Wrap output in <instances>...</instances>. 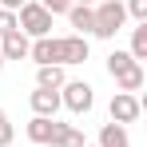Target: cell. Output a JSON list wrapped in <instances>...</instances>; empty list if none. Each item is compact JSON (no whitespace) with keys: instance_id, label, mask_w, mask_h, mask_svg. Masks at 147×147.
I'll list each match as a JSON object with an SVG mask.
<instances>
[{"instance_id":"obj_1","label":"cell","mask_w":147,"mask_h":147,"mask_svg":"<svg viewBox=\"0 0 147 147\" xmlns=\"http://www.w3.org/2000/svg\"><path fill=\"white\" fill-rule=\"evenodd\" d=\"M92 20H96L92 36H99V40H115V32H123V24H127L123 0H99V4H92Z\"/></svg>"},{"instance_id":"obj_2","label":"cell","mask_w":147,"mask_h":147,"mask_svg":"<svg viewBox=\"0 0 147 147\" xmlns=\"http://www.w3.org/2000/svg\"><path fill=\"white\" fill-rule=\"evenodd\" d=\"M52 12H44L36 0H24L20 8H16V28L24 32L28 40H40V36H52Z\"/></svg>"},{"instance_id":"obj_3","label":"cell","mask_w":147,"mask_h":147,"mask_svg":"<svg viewBox=\"0 0 147 147\" xmlns=\"http://www.w3.org/2000/svg\"><path fill=\"white\" fill-rule=\"evenodd\" d=\"M60 107H68L72 115H88L96 107V88L88 80H68L60 88Z\"/></svg>"},{"instance_id":"obj_4","label":"cell","mask_w":147,"mask_h":147,"mask_svg":"<svg viewBox=\"0 0 147 147\" xmlns=\"http://www.w3.org/2000/svg\"><path fill=\"white\" fill-rule=\"evenodd\" d=\"M88 36H52V64H60V68H68V64H84L88 60Z\"/></svg>"},{"instance_id":"obj_5","label":"cell","mask_w":147,"mask_h":147,"mask_svg":"<svg viewBox=\"0 0 147 147\" xmlns=\"http://www.w3.org/2000/svg\"><path fill=\"white\" fill-rule=\"evenodd\" d=\"M107 111H111V123L127 127V123H135L139 115H143V99H139V96H131V92H115Z\"/></svg>"},{"instance_id":"obj_6","label":"cell","mask_w":147,"mask_h":147,"mask_svg":"<svg viewBox=\"0 0 147 147\" xmlns=\"http://www.w3.org/2000/svg\"><path fill=\"white\" fill-rule=\"evenodd\" d=\"M28 103H32V111H36L40 119H56V111H60V92H52V88H36V92L28 96Z\"/></svg>"},{"instance_id":"obj_7","label":"cell","mask_w":147,"mask_h":147,"mask_svg":"<svg viewBox=\"0 0 147 147\" xmlns=\"http://www.w3.org/2000/svg\"><path fill=\"white\" fill-rule=\"evenodd\" d=\"M48 147H88V139H84V131H80L76 123L52 119V143Z\"/></svg>"},{"instance_id":"obj_8","label":"cell","mask_w":147,"mask_h":147,"mask_svg":"<svg viewBox=\"0 0 147 147\" xmlns=\"http://www.w3.org/2000/svg\"><path fill=\"white\" fill-rule=\"evenodd\" d=\"M28 44H32V40H28L20 28H12L8 36H0V56H4V64H8V60H28Z\"/></svg>"},{"instance_id":"obj_9","label":"cell","mask_w":147,"mask_h":147,"mask_svg":"<svg viewBox=\"0 0 147 147\" xmlns=\"http://www.w3.org/2000/svg\"><path fill=\"white\" fill-rule=\"evenodd\" d=\"M111 80H115V92H131V96H135V92L143 88L147 72H143V64H131V68H123V72L111 76Z\"/></svg>"},{"instance_id":"obj_10","label":"cell","mask_w":147,"mask_h":147,"mask_svg":"<svg viewBox=\"0 0 147 147\" xmlns=\"http://www.w3.org/2000/svg\"><path fill=\"white\" fill-rule=\"evenodd\" d=\"M64 16H68V24L76 28V36H92L96 20H92V8H88V4H72V8H68Z\"/></svg>"},{"instance_id":"obj_11","label":"cell","mask_w":147,"mask_h":147,"mask_svg":"<svg viewBox=\"0 0 147 147\" xmlns=\"http://www.w3.org/2000/svg\"><path fill=\"white\" fill-rule=\"evenodd\" d=\"M96 147H131V135H127V127H119V123H103Z\"/></svg>"},{"instance_id":"obj_12","label":"cell","mask_w":147,"mask_h":147,"mask_svg":"<svg viewBox=\"0 0 147 147\" xmlns=\"http://www.w3.org/2000/svg\"><path fill=\"white\" fill-rule=\"evenodd\" d=\"M68 84V76L60 64H44V68H36V88H52V92H60Z\"/></svg>"},{"instance_id":"obj_13","label":"cell","mask_w":147,"mask_h":147,"mask_svg":"<svg viewBox=\"0 0 147 147\" xmlns=\"http://www.w3.org/2000/svg\"><path fill=\"white\" fill-rule=\"evenodd\" d=\"M24 131H28V139H32L36 147H48V143H52V119H40V115H32Z\"/></svg>"},{"instance_id":"obj_14","label":"cell","mask_w":147,"mask_h":147,"mask_svg":"<svg viewBox=\"0 0 147 147\" xmlns=\"http://www.w3.org/2000/svg\"><path fill=\"white\" fill-rule=\"evenodd\" d=\"M127 56H131L135 64L147 60V24H135V28H131V48H127Z\"/></svg>"},{"instance_id":"obj_15","label":"cell","mask_w":147,"mask_h":147,"mask_svg":"<svg viewBox=\"0 0 147 147\" xmlns=\"http://www.w3.org/2000/svg\"><path fill=\"white\" fill-rule=\"evenodd\" d=\"M131 64H135V60H131V56H127V52H111V56H107V76H119L123 68H131Z\"/></svg>"},{"instance_id":"obj_16","label":"cell","mask_w":147,"mask_h":147,"mask_svg":"<svg viewBox=\"0 0 147 147\" xmlns=\"http://www.w3.org/2000/svg\"><path fill=\"white\" fill-rule=\"evenodd\" d=\"M123 12H127L135 24H147V0H123Z\"/></svg>"},{"instance_id":"obj_17","label":"cell","mask_w":147,"mask_h":147,"mask_svg":"<svg viewBox=\"0 0 147 147\" xmlns=\"http://www.w3.org/2000/svg\"><path fill=\"white\" fill-rule=\"evenodd\" d=\"M12 139H16V127L8 119V111L0 107V147H12Z\"/></svg>"},{"instance_id":"obj_18","label":"cell","mask_w":147,"mask_h":147,"mask_svg":"<svg viewBox=\"0 0 147 147\" xmlns=\"http://www.w3.org/2000/svg\"><path fill=\"white\" fill-rule=\"evenodd\" d=\"M36 4H40L44 12H52V16H64V12L72 8V0H36Z\"/></svg>"},{"instance_id":"obj_19","label":"cell","mask_w":147,"mask_h":147,"mask_svg":"<svg viewBox=\"0 0 147 147\" xmlns=\"http://www.w3.org/2000/svg\"><path fill=\"white\" fill-rule=\"evenodd\" d=\"M16 28V12H8V8H0V36H8Z\"/></svg>"},{"instance_id":"obj_20","label":"cell","mask_w":147,"mask_h":147,"mask_svg":"<svg viewBox=\"0 0 147 147\" xmlns=\"http://www.w3.org/2000/svg\"><path fill=\"white\" fill-rule=\"evenodd\" d=\"M20 4H24V0H0V8H8V12H16Z\"/></svg>"},{"instance_id":"obj_21","label":"cell","mask_w":147,"mask_h":147,"mask_svg":"<svg viewBox=\"0 0 147 147\" xmlns=\"http://www.w3.org/2000/svg\"><path fill=\"white\" fill-rule=\"evenodd\" d=\"M72 4H88V8H92V4H99V0H72Z\"/></svg>"},{"instance_id":"obj_22","label":"cell","mask_w":147,"mask_h":147,"mask_svg":"<svg viewBox=\"0 0 147 147\" xmlns=\"http://www.w3.org/2000/svg\"><path fill=\"white\" fill-rule=\"evenodd\" d=\"M0 72H4V56H0Z\"/></svg>"},{"instance_id":"obj_23","label":"cell","mask_w":147,"mask_h":147,"mask_svg":"<svg viewBox=\"0 0 147 147\" xmlns=\"http://www.w3.org/2000/svg\"><path fill=\"white\" fill-rule=\"evenodd\" d=\"M88 147H96V143H88Z\"/></svg>"}]
</instances>
